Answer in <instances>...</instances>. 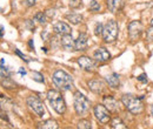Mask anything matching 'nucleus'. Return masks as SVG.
<instances>
[{
  "instance_id": "obj_1",
  "label": "nucleus",
  "mask_w": 153,
  "mask_h": 129,
  "mask_svg": "<svg viewBox=\"0 0 153 129\" xmlns=\"http://www.w3.org/2000/svg\"><path fill=\"white\" fill-rule=\"evenodd\" d=\"M52 80L56 87L61 92L71 91L73 88V77L65 71H61V69L56 71L52 75Z\"/></svg>"
},
{
  "instance_id": "obj_2",
  "label": "nucleus",
  "mask_w": 153,
  "mask_h": 129,
  "mask_svg": "<svg viewBox=\"0 0 153 129\" xmlns=\"http://www.w3.org/2000/svg\"><path fill=\"white\" fill-rule=\"evenodd\" d=\"M121 102L127 108V111H130L132 114H140L144 111L143 97H137V96H133L131 94H128V95L126 94V95H123Z\"/></svg>"
},
{
  "instance_id": "obj_3",
  "label": "nucleus",
  "mask_w": 153,
  "mask_h": 129,
  "mask_svg": "<svg viewBox=\"0 0 153 129\" xmlns=\"http://www.w3.org/2000/svg\"><path fill=\"white\" fill-rule=\"evenodd\" d=\"M47 99L52 106V108L57 111L58 114H64L66 111V103L61 95V93L56 89H51L47 93Z\"/></svg>"
},
{
  "instance_id": "obj_4",
  "label": "nucleus",
  "mask_w": 153,
  "mask_h": 129,
  "mask_svg": "<svg viewBox=\"0 0 153 129\" xmlns=\"http://www.w3.org/2000/svg\"><path fill=\"white\" fill-rule=\"evenodd\" d=\"M119 33V26L118 22L114 20H110L106 22V25L104 26V31H102V39L105 42H114L118 38Z\"/></svg>"
},
{
  "instance_id": "obj_5",
  "label": "nucleus",
  "mask_w": 153,
  "mask_h": 129,
  "mask_svg": "<svg viewBox=\"0 0 153 129\" xmlns=\"http://www.w3.org/2000/svg\"><path fill=\"white\" fill-rule=\"evenodd\" d=\"M90 109V100L80 92L74 93V111L78 115L84 116Z\"/></svg>"
},
{
  "instance_id": "obj_6",
  "label": "nucleus",
  "mask_w": 153,
  "mask_h": 129,
  "mask_svg": "<svg viewBox=\"0 0 153 129\" xmlns=\"http://www.w3.org/2000/svg\"><path fill=\"white\" fill-rule=\"evenodd\" d=\"M26 103L38 116H44V114H45L44 103H42V101L39 99L38 96H34V95L28 96L27 100H26Z\"/></svg>"
},
{
  "instance_id": "obj_7",
  "label": "nucleus",
  "mask_w": 153,
  "mask_h": 129,
  "mask_svg": "<svg viewBox=\"0 0 153 129\" xmlns=\"http://www.w3.org/2000/svg\"><path fill=\"white\" fill-rule=\"evenodd\" d=\"M93 113H94L96 119L100 123H107L108 121H111V114H110V111L107 109V107L105 105L94 106Z\"/></svg>"
},
{
  "instance_id": "obj_8",
  "label": "nucleus",
  "mask_w": 153,
  "mask_h": 129,
  "mask_svg": "<svg viewBox=\"0 0 153 129\" xmlns=\"http://www.w3.org/2000/svg\"><path fill=\"white\" fill-rule=\"evenodd\" d=\"M141 33H143V25H141L140 21L134 20V21H131L128 24V37H130V40L137 41L139 38L141 37Z\"/></svg>"
},
{
  "instance_id": "obj_9",
  "label": "nucleus",
  "mask_w": 153,
  "mask_h": 129,
  "mask_svg": "<svg viewBox=\"0 0 153 129\" xmlns=\"http://www.w3.org/2000/svg\"><path fill=\"white\" fill-rule=\"evenodd\" d=\"M78 63H79V66L84 71H87V72H93L94 68H96L94 60L88 57V56H80V57H78Z\"/></svg>"
},
{
  "instance_id": "obj_10",
  "label": "nucleus",
  "mask_w": 153,
  "mask_h": 129,
  "mask_svg": "<svg viewBox=\"0 0 153 129\" xmlns=\"http://www.w3.org/2000/svg\"><path fill=\"white\" fill-rule=\"evenodd\" d=\"M60 45L65 51H76V41L73 40L71 34L61 35Z\"/></svg>"
},
{
  "instance_id": "obj_11",
  "label": "nucleus",
  "mask_w": 153,
  "mask_h": 129,
  "mask_svg": "<svg viewBox=\"0 0 153 129\" xmlns=\"http://www.w3.org/2000/svg\"><path fill=\"white\" fill-rule=\"evenodd\" d=\"M87 85H88V88H90L92 92L96 93V94H99V95L104 94V93H105V89H106L105 83H104L102 81H100V80H90V81L87 82Z\"/></svg>"
},
{
  "instance_id": "obj_12",
  "label": "nucleus",
  "mask_w": 153,
  "mask_h": 129,
  "mask_svg": "<svg viewBox=\"0 0 153 129\" xmlns=\"http://www.w3.org/2000/svg\"><path fill=\"white\" fill-rule=\"evenodd\" d=\"M93 57L98 62H106V61H108L111 59V54H110V52L105 47H99L94 52Z\"/></svg>"
},
{
  "instance_id": "obj_13",
  "label": "nucleus",
  "mask_w": 153,
  "mask_h": 129,
  "mask_svg": "<svg viewBox=\"0 0 153 129\" xmlns=\"http://www.w3.org/2000/svg\"><path fill=\"white\" fill-rule=\"evenodd\" d=\"M88 46V35L86 33H80L76 40V51H86Z\"/></svg>"
},
{
  "instance_id": "obj_14",
  "label": "nucleus",
  "mask_w": 153,
  "mask_h": 129,
  "mask_svg": "<svg viewBox=\"0 0 153 129\" xmlns=\"http://www.w3.org/2000/svg\"><path fill=\"white\" fill-rule=\"evenodd\" d=\"M107 7L112 13H117L124 8L125 0H106Z\"/></svg>"
},
{
  "instance_id": "obj_15",
  "label": "nucleus",
  "mask_w": 153,
  "mask_h": 129,
  "mask_svg": "<svg viewBox=\"0 0 153 129\" xmlns=\"http://www.w3.org/2000/svg\"><path fill=\"white\" fill-rule=\"evenodd\" d=\"M53 31L56 34H59V35H65V34H70L71 33V27L65 24V22H57L54 24L53 26Z\"/></svg>"
},
{
  "instance_id": "obj_16",
  "label": "nucleus",
  "mask_w": 153,
  "mask_h": 129,
  "mask_svg": "<svg viewBox=\"0 0 153 129\" xmlns=\"http://www.w3.org/2000/svg\"><path fill=\"white\" fill-rule=\"evenodd\" d=\"M105 80H106V82L108 83V86L112 87V88H118L119 85H120L119 75L117 73H112V74H110V75H107V76L105 77Z\"/></svg>"
},
{
  "instance_id": "obj_17",
  "label": "nucleus",
  "mask_w": 153,
  "mask_h": 129,
  "mask_svg": "<svg viewBox=\"0 0 153 129\" xmlns=\"http://www.w3.org/2000/svg\"><path fill=\"white\" fill-rule=\"evenodd\" d=\"M104 103L107 107V109L111 111H118V102L115 101L114 97L112 96H106L104 97Z\"/></svg>"
},
{
  "instance_id": "obj_18",
  "label": "nucleus",
  "mask_w": 153,
  "mask_h": 129,
  "mask_svg": "<svg viewBox=\"0 0 153 129\" xmlns=\"http://www.w3.org/2000/svg\"><path fill=\"white\" fill-rule=\"evenodd\" d=\"M38 128H42V129H57L59 126H58V122L54 121V120H46L44 122H40L37 126Z\"/></svg>"
},
{
  "instance_id": "obj_19",
  "label": "nucleus",
  "mask_w": 153,
  "mask_h": 129,
  "mask_svg": "<svg viewBox=\"0 0 153 129\" xmlns=\"http://www.w3.org/2000/svg\"><path fill=\"white\" fill-rule=\"evenodd\" d=\"M66 19H67L71 24H73V25H78L79 22H81V21H82V15H80V14H76V13H72V14H67V15H66Z\"/></svg>"
},
{
  "instance_id": "obj_20",
  "label": "nucleus",
  "mask_w": 153,
  "mask_h": 129,
  "mask_svg": "<svg viewBox=\"0 0 153 129\" xmlns=\"http://www.w3.org/2000/svg\"><path fill=\"white\" fill-rule=\"evenodd\" d=\"M111 127H112V128H121V129L126 128L125 123H124L119 117H114V119L111 121Z\"/></svg>"
},
{
  "instance_id": "obj_21",
  "label": "nucleus",
  "mask_w": 153,
  "mask_h": 129,
  "mask_svg": "<svg viewBox=\"0 0 153 129\" xmlns=\"http://www.w3.org/2000/svg\"><path fill=\"white\" fill-rule=\"evenodd\" d=\"M78 128H80V129H91V128H92L91 121H90V120H80V121H79V123H78Z\"/></svg>"
},
{
  "instance_id": "obj_22",
  "label": "nucleus",
  "mask_w": 153,
  "mask_h": 129,
  "mask_svg": "<svg viewBox=\"0 0 153 129\" xmlns=\"http://www.w3.org/2000/svg\"><path fill=\"white\" fill-rule=\"evenodd\" d=\"M88 8H90V11H92V12H97V11L100 10V5H99V2H97V0H91Z\"/></svg>"
},
{
  "instance_id": "obj_23",
  "label": "nucleus",
  "mask_w": 153,
  "mask_h": 129,
  "mask_svg": "<svg viewBox=\"0 0 153 129\" xmlns=\"http://www.w3.org/2000/svg\"><path fill=\"white\" fill-rule=\"evenodd\" d=\"M34 20L36 21H39L40 24H46V15H45V13H42V12H40V13H37L36 14V17H34Z\"/></svg>"
},
{
  "instance_id": "obj_24",
  "label": "nucleus",
  "mask_w": 153,
  "mask_h": 129,
  "mask_svg": "<svg viewBox=\"0 0 153 129\" xmlns=\"http://www.w3.org/2000/svg\"><path fill=\"white\" fill-rule=\"evenodd\" d=\"M102 31H104V26L101 22H97L96 27H94V34L96 35H102Z\"/></svg>"
},
{
  "instance_id": "obj_25",
  "label": "nucleus",
  "mask_w": 153,
  "mask_h": 129,
  "mask_svg": "<svg viewBox=\"0 0 153 129\" xmlns=\"http://www.w3.org/2000/svg\"><path fill=\"white\" fill-rule=\"evenodd\" d=\"M32 79H33L34 81H37V82H42V83H44V81H45L42 74L38 73V72H32Z\"/></svg>"
},
{
  "instance_id": "obj_26",
  "label": "nucleus",
  "mask_w": 153,
  "mask_h": 129,
  "mask_svg": "<svg viewBox=\"0 0 153 129\" xmlns=\"http://www.w3.org/2000/svg\"><path fill=\"white\" fill-rule=\"evenodd\" d=\"M81 1L80 0H70V7H72V8H79V7H81Z\"/></svg>"
},
{
  "instance_id": "obj_27",
  "label": "nucleus",
  "mask_w": 153,
  "mask_h": 129,
  "mask_svg": "<svg viewBox=\"0 0 153 129\" xmlns=\"http://www.w3.org/2000/svg\"><path fill=\"white\" fill-rule=\"evenodd\" d=\"M146 37L149 41H153V26H151L147 31H146Z\"/></svg>"
},
{
  "instance_id": "obj_28",
  "label": "nucleus",
  "mask_w": 153,
  "mask_h": 129,
  "mask_svg": "<svg viewBox=\"0 0 153 129\" xmlns=\"http://www.w3.org/2000/svg\"><path fill=\"white\" fill-rule=\"evenodd\" d=\"M14 52H16V54H17V55H19L20 57H21V59L24 60V61H26V62H30V61H31V60H30V59H28L27 56L24 55V54H22V53L20 52L19 49H17V48H16V49H14Z\"/></svg>"
},
{
  "instance_id": "obj_29",
  "label": "nucleus",
  "mask_w": 153,
  "mask_h": 129,
  "mask_svg": "<svg viewBox=\"0 0 153 129\" xmlns=\"http://www.w3.org/2000/svg\"><path fill=\"white\" fill-rule=\"evenodd\" d=\"M138 80L141 81V82H147V75L146 74H141L138 76Z\"/></svg>"
},
{
  "instance_id": "obj_30",
  "label": "nucleus",
  "mask_w": 153,
  "mask_h": 129,
  "mask_svg": "<svg viewBox=\"0 0 153 129\" xmlns=\"http://www.w3.org/2000/svg\"><path fill=\"white\" fill-rule=\"evenodd\" d=\"M26 2H27L28 6H33L36 4V0H26Z\"/></svg>"
},
{
  "instance_id": "obj_31",
  "label": "nucleus",
  "mask_w": 153,
  "mask_h": 129,
  "mask_svg": "<svg viewBox=\"0 0 153 129\" xmlns=\"http://www.w3.org/2000/svg\"><path fill=\"white\" fill-rule=\"evenodd\" d=\"M28 45H30V47H31V48H33V49H34V43H33V40H30V41H28Z\"/></svg>"
},
{
  "instance_id": "obj_32",
  "label": "nucleus",
  "mask_w": 153,
  "mask_h": 129,
  "mask_svg": "<svg viewBox=\"0 0 153 129\" xmlns=\"http://www.w3.org/2000/svg\"><path fill=\"white\" fill-rule=\"evenodd\" d=\"M19 74H20V75H25V74H26V71H25L24 68H20V69H19Z\"/></svg>"
},
{
  "instance_id": "obj_33",
  "label": "nucleus",
  "mask_w": 153,
  "mask_h": 129,
  "mask_svg": "<svg viewBox=\"0 0 153 129\" xmlns=\"http://www.w3.org/2000/svg\"><path fill=\"white\" fill-rule=\"evenodd\" d=\"M0 35L4 37V26H1V32H0Z\"/></svg>"
},
{
  "instance_id": "obj_34",
  "label": "nucleus",
  "mask_w": 153,
  "mask_h": 129,
  "mask_svg": "<svg viewBox=\"0 0 153 129\" xmlns=\"http://www.w3.org/2000/svg\"><path fill=\"white\" fill-rule=\"evenodd\" d=\"M151 115H152V116H153V106H152V107H151Z\"/></svg>"
},
{
  "instance_id": "obj_35",
  "label": "nucleus",
  "mask_w": 153,
  "mask_h": 129,
  "mask_svg": "<svg viewBox=\"0 0 153 129\" xmlns=\"http://www.w3.org/2000/svg\"><path fill=\"white\" fill-rule=\"evenodd\" d=\"M151 26H153V19L151 20Z\"/></svg>"
}]
</instances>
